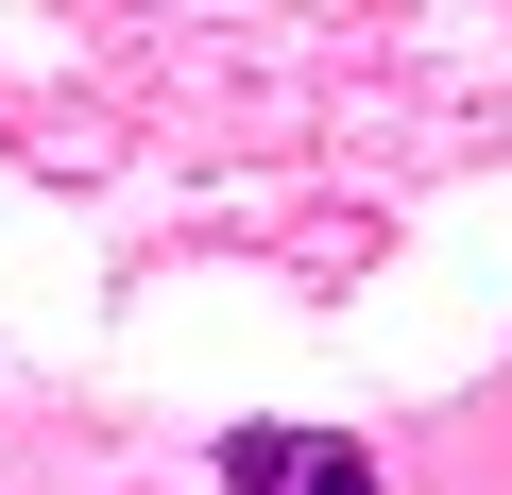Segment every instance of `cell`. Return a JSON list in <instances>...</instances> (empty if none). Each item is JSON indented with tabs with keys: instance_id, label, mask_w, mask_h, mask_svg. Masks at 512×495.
<instances>
[{
	"instance_id": "obj_1",
	"label": "cell",
	"mask_w": 512,
	"mask_h": 495,
	"mask_svg": "<svg viewBox=\"0 0 512 495\" xmlns=\"http://www.w3.org/2000/svg\"><path fill=\"white\" fill-rule=\"evenodd\" d=\"M222 495H376V461L359 444H325V427H222Z\"/></svg>"
}]
</instances>
